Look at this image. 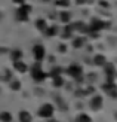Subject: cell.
Returning <instances> with one entry per match:
<instances>
[{"instance_id":"obj_1","label":"cell","mask_w":117,"mask_h":122,"mask_svg":"<svg viewBox=\"0 0 117 122\" xmlns=\"http://www.w3.org/2000/svg\"><path fill=\"white\" fill-rule=\"evenodd\" d=\"M31 76H33V79H34V81L37 82V83H40V82H43V81L46 79L47 75L40 69V66L37 64V66H34L33 69H31Z\"/></svg>"},{"instance_id":"obj_2","label":"cell","mask_w":117,"mask_h":122,"mask_svg":"<svg viewBox=\"0 0 117 122\" xmlns=\"http://www.w3.org/2000/svg\"><path fill=\"white\" fill-rule=\"evenodd\" d=\"M53 115V106L52 104H43L39 109V116L40 118H52Z\"/></svg>"},{"instance_id":"obj_3","label":"cell","mask_w":117,"mask_h":122,"mask_svg":"<svg viewBox=\"0 0 117 122\" xmlns=\"http://www.w3.org/2000/svg\"><path fill=\"white\" fill-rule=\"evenodd\" d=\"M67 73H68L70 76L73 77H80L82 76V73H83V69H82V66H79V64H71L68 69H67Z\"/></svg>"},{"instance_id":"obj_4","label":"cell","mask_w":117,"mask_h":122,"mask_svg":"<svg viewBox=\"0 0 117 122\" xmlns=\"http://www.w3.org/2000/svg\"><path fill=\"white\" fill-rule=\"evenodd\" d=\"M33 55H34V58H36V61H40L45 58V55H46V51H45V48H43L42 45H34V48H33Z\"/></svg>"},{"instance_id":"obj_5","label":"cell","mask_w":117,"mask_h":122,"mask_svg":"<svg viewBox=\"0 0 117 122\" xmlns=\"http://www.w3.org/2000/svg\"><path fill=\"white\" fill-rule=\"evenodd\" d=\"M102 89L105 91V92L108 95H111V97H117V88H116V85L113 82H105L102 85Z\"/></svg>"},{"instance_id":"obj_6","label":"cell","mask_w":117,"mask_h":122,"mask_svg":"<svg viewBox=\"0 0 117 122\" xmlns=\"http://www.w3.org/2000/svg\"><path fill=\"white\" fill-rule=\"evenodd\" d=\"M107 25H105V22H102L101 20H98V18H94V20L90 21V27H89V30H94V31H99V30H102V28H105Z\"/></svg>"},{"instance_id":"obj_7","label":"cell","mask_w":117,"mask_h":122,"mask_svg":"<svg viewBox=\"0 0 117 122\" xmlns=\"http://www.w3.org/2000/svg\"><path fill=\"white\" fill-rule=\"evenodd\" d=\"M102 106V97L101 95H94V98L90 100V107L94 109V110H98Z\"/></svg>"},{"instance_id":"obj_8","label":"cell","mask_w":117,"mask_h":122,"mask_svg":"<svg viewBox=\"0 0 117 122\" xmlns=\"http://www.w3.org/2000/svg\"><path fill=\"white\" fill-rule=\"evenodd\" d=\"M104 71H105V75H107V77H108V82H113V76H114V66L113 64H104Z\"/></svg>"},{"instance_id":"obj_9","label":"cell","mask_w":117,"mask_h":122,"mask_svg":"<svg viewBox=\"0 0 117 122\" xmlns=\"http://www.w3.org/2000/svg\"><path fill=\"white\" fill-rule=\"evenodd\" d=\"M14 67H15V70H16V71H19V73H25V71L28 70V66H27L25 63H22L21 60H19V61H15Z\"/></svg>"},{"instance_id":"obj_10","label":"cell","mask_w":117,"mask_h":122,"mask_svg":"<svg viewBox=\"0 0 117 122\" xmlns=\"http://www.w3.org/2000/svg\"><path fill=\"white\" fill-rule=\"evenodd\" d=\"M18 118H19V122H31L33 118H31V113H28L25 110H21L19 115H18Z\"/></svg>"},{"instance_id":"obj_11","label":"cell","mask_w":117,"mask_h":122,"mask_svg":"<svg viewBox=\"0 0 117 122\" xmlns=\"http://www.w3.org/2000/svg\"><path fill=\"white\" fill-rule=\"evenodd\" d=\"M73 30H77V31H80V33H88L89 31V27L88 25H84L83 22H76V24H73Z\"/></svg>"},{"instance_id":"obj_12","label":"cell","mask_w":117,"mask_h":122,"mask_svg":"<svg viewBox=\"0 0 117 122\" xmlns=\"http://www.w3.org/2000/svg\"><path fill=\"white\" fill-rule=\"evenodd\" d=\"M21 58H22V52H21L19 49H14V51H10V60L14 61V63H15V61H19Z\"/></svg>"},{"instance_id":"obj_13","label":"cell","mask_w":117,"mask_h":122,"mask_svg":"<svg viewBox=\"0 0 117 122\" xmlns=\"http://www.w3.org/2000/svg\"><path fill=\"white\" fill-rule=\"evenodd\" d=\"M70 18H71V15H70L68 10H62V12L59 14V20H61V22L68 24V22H70Z\"/></svg>"},{"instance_id":"obj_14","label":"cell","mask_w":117,"mask_h":122,"mask_svg":"<svg viewBox=\"0 0 117 122\" xmlns=\"http://www.w3.org/2000/svg\"><path fill=\"white\" fill-rule=\"evenodd\" d=\"M84 37H77L73 40V48H76V49H80V48H83L84 46Z\"/></svg>"},{"instance_id":"obj_15","label":"cell","mask_w":117,"mask_h":122,"mask_svg":"<svg viewBox=\"0 0 117 122\" xmlns=\"http://www.w3.org/2000/svg\"><path fill=\"white\" fill-rule=\"evenodd\" d=\"M43 33H45L46 36H49V37H52V36H55V34H58V27H56V25L47 27V28H46V30H45V31H43Z\"/></svg>"},{"instance_id":"obj_16","label":"cell","mask_w":117,"mask_h":122,"mask_svg":"<svg viewBox=\"0 0 117 122\" xmlns=\"http://www.w3.org/2000/svg\"><path fill=\"white\" fill-rule=\"evenodd\" d=\"M107 61H105V57L104 55H101V54H98V55H95V58H94V64L95 66H104Z\"/></svg>"},{"instance_id":"obj_17","label":"cell","mask_w":117,"mask_h":122,"mask_svg":"<svg viewBox=\"0 0 117 122\" xmlns=\"http://www.w3.org/2000/svg\"><path fill=\"white\" fill-rule=\"evenodd\" d=\"M0 121L2 122H12V115L9 112H2L0 113Z\"/></svg>"},{"instance_id":"obj_18","label":"cell","mask_w":117,"mask_h":122,"mask_svg":"<svg viewBox=\"0 0 117 122\" xmlns=\"http://www.w3.org/2000/svg\"><path fill=\"white\" fill-rule=\"evenodd\" d=\"M36 27H37V28L40 30V31H45V30L47 28V25H46V21L40 18V20H37V21H36Z\"/></svg>"},{"instance_id":"obj_19","label":"cell","mask_w":117,"mask_h":122,"mask_svg":"<svg viewBox=\"0 0 117 122\" xmlns=\"http://www.w3.org/2000/svg\"><path fill=\"white\" fill-rule=\"evenodd\" d=\"M16 18L19 21H28V14H25V12H22V10L18 9L16 10Z\"/></svg>"},{"instance_id":"obj_20","label":"cell","mask_w":117,"mask_h":122,"mask_svg":"<svg viewBox=\"0 0 117 122\" xmlns=\"http://www.w3.org/2000/svg\"><path fill=\"white\" fill-rule=\"evenodd\" d=\"M76 122H92V119L89 118V115H86V113H82V115H79Z\"/></svg>"},{"instance_id":"obj_21","label":"cell","mask_w":117,"mask_h":122,"mask_svg":"<svg viewBox=\"0 0 117 122\" xmlns=\"http://www.w3.org/2000/svg\"><path fill=\"white\" fill-rule=\"evenodd\" d=\"M71 33H73V25H68V24H67L65 28H64V34H62V37H64V39H68L70 36H71Z\"/></svg>"},{"instance_id":"obj_22","label":"cell","mask_w":117,"mask_h":122,"mask_svg":"<svg viewBox=\"0 0 117 122\" xmlns=\"http://www.w3.org/2000/svg\"><path fill=\"white\" fill-rule=\"evenodd\" d=\"M64 85V79L61 77V76H53V86H56V88H59V86H62Z\"/></svg>"},{"instance_id":"obj_23","label":"cell","mask_w":117,"mask_h":122,"mask_svg":"<svg viewBox=\"0 0 117 122\" xmlns=\"http://www.w3.org/2000/svg\"><path fill=\"white\" fill-rule=\"evenodd\" d=\"M21 88V83H19V81H16V79H14V81L10 82V89H14V91H18Z\"/></svg>"},{"instance_id":"obj_24","label":"cell","mask_w":117,"mask_h":122,"mask_svg":"<svg viewBox=\"0 0 117 122\" xmlns=\"http://www.w3.org/2000/svg\"><path fill=\"white\" fill-rule=\"evenodd\" d=\"M19 10H22V12H25V14H30V12H31V6L30 5H21V8H19Z\"/></svg>"},{"instance_id":"obj_25","label":"cell","mask_w":117,"mask_h":122,"mask_svg":"<svg viewBox=\"0 0 117 122\" xmlns=\"http://www.w3.org/2000/svg\"><path fill=\"white\" fill-rule=\"evenodd\" d=\"M56 6H68V2L67 0H56Z\"/></svg>"},{"instance_id":"obj_26","label":"cell","mask_w":117,"mask_h":122,"mask_svg":"<svg viewBox=\"0 0 117 122\" xmlns=\"http://www.w3.org/2000/svg\"><path fill=\"white\" fill-rule=\"evenodd\" d=\"M61 70H62L61 67H55V69H53V71H52V76H59Z\"/></svg>"},{"instance_id":"obj_27","label":"cell","mask_w":117,"mask_h":122,"mask_svg":"<svg viewBox=\"0 0 117 122\" xmlns=\"http://www.w3.org/2000/svg\"><path fill=\"white\" fill-rule=\"evenodd\" d=\"M76 95L77 97H83V95H86V91L84 89H79V91H76Z\"/></svg>"},{"instance_id":"obj_28","label":"cell","mask_w":117,"mask_h":122,"mask_svg":"<svg viewBox=\"0 0 117 122\" xmlns=\"http://www.w3.org/2000/svg\"><path fill=\"white\" fill-rule=\"evenodd\" d=\"M65 51H67L65 45H64V43H61V45H59V52H65Z\"/></svg>"},{"instance_id":"obj_29","label":"cell","mask_w":117,"mask_h":122,"mask_svg":"<svg viewBox=\"0 0 117 122\" xmlns=\"http://www.w3.org/2000/svg\"><path fill=\"white\" fill-rule=\"evenodd\" d=\"M14 3H16V5H24V3H25V0H14Z\"/></svg>"},{"instance_id":"obj_30","label":"cell","mask_w":117,"mask_h":122,"mask_svg":"<svg viewBox=\"0 0 117 122\" xmlns=\"http://www.w3.org/2000/svg\"><path fill=\"white\" fill-rule=\"evenodd\" d=\"M101 6H105V8H107V6H108V3H107V2H101Z\"/></svg>"},{"instance_id":"obj_31","label":"cell","mask_w":117,"mask_h":122,"mask_svg":"<svg viewBox=\"0 0 117 122\" xmlns=\"http://www.w3.org/2000/svg\"><path fill=\"white\" fill-rule=\"evenodd\" d=\"M84 2H86V0H77V3H79V5H80V3H84Z\"/></svg>"},{"instance_id":"obj_32","label":"cell","mask_w":117,"mask_h":122,"mask_svg":"<svg viewBox=\"0 0 117 122\" xmlns=\"http://www.w3.org/2000/svg\"><path fill=\"white\" fill-rule=\"evenodd\" d=\"M116 119H117V113H116Z\"/></svg>"},{"instance_id":"obj_33","label":"cell","mask_w":117,"mask_h":122,"mask_svg":"<svg viewBox=\"0 0 117 122\" xmlns=\"http://www.w3.org/2000/svg\"><path fill=\"white\" fill-rule=\"evenodd\" d=\"M53 122H55V121H53Z\"/></svg>"}]
</instances>
